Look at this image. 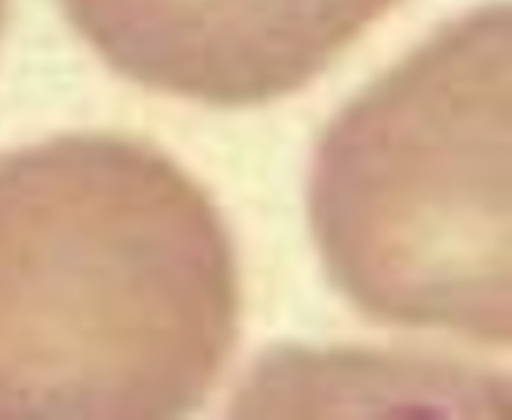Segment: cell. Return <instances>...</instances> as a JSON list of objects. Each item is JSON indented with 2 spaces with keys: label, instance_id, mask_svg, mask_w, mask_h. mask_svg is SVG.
I'll return each mask as SVG.
<instances>
[{
  "label": "cell",
  "instance_id": "6da1fadb",
  "mask_svg": "<svg viewBox=\"0 0 512 420\" xmlns=\"http://www.w3.org/2000/svg\"><path fill=\"white\" fill-rule=\"evenodd\" d=\"M235 263L205 192L119 135L0 156V419H169L232 345Z\"/></svg>",
  "mask_w": 512,
  "mask_h": 420
},
{
  "label": "cell",
  "instance_id": "7a4b0ae2",
  "mask_svg": "<svg viewBox=\"0 0 512 420\" xmlns=\"http://www.w3.org/2000/svg\"><path fill=\"white\" fill-rule=\"evenodd\" d=\"M511 9L449 21L335 117L311 213L362 308L508 341L512 329Z\"/></svg>",
  "mask_w": 512,
  "mask_h": 420
},
{
  "label": "cell",
  "instance_id": "3957f363",
  "mask_svg": "<svg viewBox=\"0 0 512 420\" xmlns=\"http://www.w3.org/2000/svg\"><path fill=\"white\" fill-rule=\"evenodd\" d=\"M401 0H61L95 53L151 89L224 107L319 77Z\"/></svg>",
  "mask_w": 512,
  "mask_h": 420
},
{
  "label": "cell",
  "instance_id": "277c9868",
  "mask_svg": "<svg viewBox=\"0 0 512 420\" xmlns=\"http://www.w3.org/2000/svg\"><path fill=\"white\" fill-rule=\"evenodd\" d=\"M496 375L362 351L280 350L254 369L235 402L247 419H509Z\"/></svg>",
  "mask_w": 512,
  "mask_h": 420
},
{
  "label": "cell",
  "instance_id": "5b68a950",
  "mask_svg": "<svg viewBox=\"0 0 512 420\" xmlns=\"http://www.w3.org/2000/svg\"><path fill=\"white\" fill-rule=\"evenodd\" d=\"M8 2L10 0H0V30H2V24H4L5 15H7Z\"/></svg>",
  "mask_w": 512,
  "mask_h": 420
}]
</instances>
